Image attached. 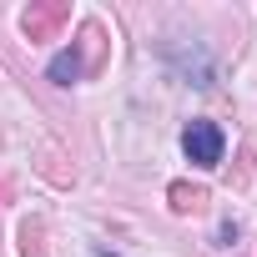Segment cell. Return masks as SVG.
<instances>
[{
  "instance_id": "2",
  "label": "cell",
  "mask_w": 257,
  "mask_h": 257,
  "mask_svg": "<svg viewBox=\"0 0 257 257\" xmlns=\"http://www.w3.org/2000/svg\"><path fill=\"white\" fill-rule=\"evenodd\" d=\"M66 16H71V6H66V0H51V6H31V11L21 16V31H26L31 41H51V36L66 26Z\"/></svg>"
},
{
  "instance_id": "3",
  "label": "cell",
  "mask_w": 257,
  "mask_h": 257,
  "mask_svg": "<svg viewBox=\"0 0 257 257\" xmlns=\"http://www.w3.org/2000/svg\"><path fill=\"white\" fill-rule=\"evenodd\" d=\"M46 76H51L56 86H71V81H81V76H91V71H86V61H81V51L71 46V51H61V56L51 61V71H46Z\"/></svg>"
},
{
  "instance_id": "4",
  "label": "cell",
  "mask_w": 257,
  "mask_h": 257,
  "mask_svg": "<svg viewBox=\"0 0 257 257\" xmlns=\"http://www.w3.org/2000/svg\"><path fill=\"white\" fill-rule=\"evenodd\" d=\"M172 212H197L202 202H207V187H192V182H172Z\"/></svg>"
},
{
  "instance_id": "5",
  "label": "cell",
  "mask_w": 257,
  "mask_h": 257,
  "mask_svg": "<svg viewBox=\"0 0 257 257\" xmlns=\"http://www.w3.org/2000/svg\"><path fill=\"white\" fill-rule=\"evenodd\" d=\"M41 237H46V232H41V222H26V227H21V257H46Z\"/></svg>"
},
{
  "instance_id": "1",
  "label": "cell",
  "mask_w": 257,
  "mask_h": 257,
  "mask_svg": "<svg viewBox=\"0 0 257 257\" xmlns=\"http://www.w3.org/2000/svg\"><path fill=\"white\" fill-rule=\"evenodd\" d=\"M182 152L192 167H222V152H227V137L217 121H192L182 132Z\"/></svg>"
}]
</instances>
